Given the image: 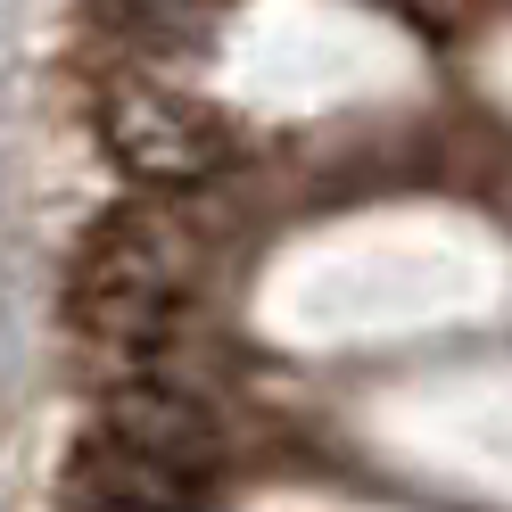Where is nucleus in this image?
Masks as SVG:
<instances>
[{
    "instance_id": "nucleus-4",
    "label": "nucleus",
    "mask_w": 512,
    "mask_h": 512,
    "mask_svg": "<svg viewBox=\"0 0 512 512\" xmlns=\"http://www.w3.org/2000/svg\"><path fill=\"white\" fill-rule=\"evenodd\" d=\"M182 488H190V479L157 471L141 455H124L116 438H91L83 455H75V471H67V504L75 512H190Z\"/></svg>"
},
{
    "instance_id": "nucleus-3",
    "label": "nucleus",
    "mask_w": 512,
    "mask_h": 512,
    "mask_svg": "<svg viewBox=\"0 0 512 512\" xmlns=\"http://www.w3.org/2000/svg\"><path fill=\"white\" fill-rule=\"evenodd\" d=\"M124 455H141L157 471H174V479H207L223 463V430H215V413L174 389V380H124V389L108 397V430Z\"/></svg>"
},
{
    "instance_id": "nucleus-1",
    "label": "nucleus",
    "mask_w": 512,
    "mask_h": 512,
    "mask_svg": "<svg viewBox=\"0 0 512 512\" xmlns=\"http://www.w3.org/2000/svg\"><path fill=\"white\" fill-rule=\"evenodd\" d=\"M190 273H199V248H190L182 223L157 215V207H124V215H108L100 232H91L67 306H75V323L91 339L149 347V339H166Z\"/></svg>"
},
{
    "instance_id": "nucleus-2",
    "label": "nucleus",
    "mask_w": 512,
    "mask_h": 512,
    "mask_svg": "<svg viewBox=\"0 0 512 512\" xmlns=\"http://www.w3.org/2000/svg\"><path fill=\"white\" fill-rule=\"evenodd\" d=\"M100 141L124 174H141L157 190H182V182H207L223 174L232 157V124L215 108H199L190 91L174 83H149V75H124L108 100H100Z\"/></svg>"
},
{
    "instance_id": "nucleus-5",
    "label": "nucleus",
    "mask_w": 512,
    "mask_h": 512,
    "mask_svg": "<svg viewBox=\"0 0 512 512\" xmlns=\"http://www.w3.org/2000/svg\"><path fill=\"white\" fill-rule=\"evenodd\" d=\"M124 17H133L141 34H166V42H190V34H207L215 0H124Z\"/></svg>"
}]
</instances>
